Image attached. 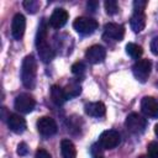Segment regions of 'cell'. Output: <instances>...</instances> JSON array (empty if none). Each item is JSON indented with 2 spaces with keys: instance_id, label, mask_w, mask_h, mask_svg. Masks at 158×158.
<instances>
[{
  "instance_id": "29",
  "label": "cell",
  "mask_w": 158,
  "mask_h": 158,
  "mask_svg": "<svg viewBox=\"0 0 158 158\" xmlns=\"http://www.w3.org/2000/svg\"><path fill=\"white\" fill-rule=\"evenodd\" d=\"M98 6H99V2H98V1H89V2H88V9L91 10L93 12L98 9Z\"/></svg>"
},
{
  "instance_id": "13",
  "label": "cell",
  "mask_w": 158,
  "mask_h": 158,
  "mask_svg": "<svg viewBox=\"0 0 158 158\" xmlns=\"http://www.w3.org/2000/svg\"><path fill=\"white\" fill-rule=\"evenodd\" d=\"M67 21H68V12L64 9H56L48 20V25L58 30V28H62L67 23Z\"/></svg>"
},
{
  "instance_id": "23",
  "label": "cell",
  "mask_w": 158,
  "mask_h": 158,
  "mask_svg": "<svg viewBox=\"0 0 158 158\" xmlns=\"http://www.w3.org/2000/svg\"><path fill=\"white\" fill-rule=\"evenodd\" d=\"M147 153L149 158H158V142L152 141L147 146Z\"/></svg>"
},
{
  "instance_id": "30",
  "label": "cell",
  "mask_w": 158,
  "mask_h": 158,
  "mask_svg": "<svg viewBox=\"0 0 158 158\" xmlns=\"http://www.w3.org/2000/svg\"><path fill=\"white\" fill-rule=\"evenodd\" d=\"M154 133H156V136L158 137V123L154 126Z\"/></svg>"
},
{
  "instance_id": "22",
  "label": "cell",
  "mask_w": 158,
  "mask_h": 158,
  "mask_svg": "<svg viewBox=\"0 0 158 158\" xmlns=\"http://www.w3.org/2000/svg\"><path fill=\"white\" fill-rule=\"evenodd\" d=\"M104 6L109 15H115L118 11V4L116 0H106L104 2Z\"/></svg>"
},
{
  "instance_id": "24",
  "label": "cell",
  "mask_w": 158,
  "mask_h": 158,
  "mask_svg": "<svg viewBox=\"0 0 158 158\" xmlns=\"http://www.w3.org/2000/svg\"><path fill=\"white\" fill-rule=\"evenodd\" d=\"M38 6H40V2L37 0H26V1H23V7L31 14H35L38 10Z\"/></svg>"
},
{
  "instance_id": "18",
  "label": "cell",
  "mask_w": 158,
  "mask_h": 158,
  "mask_svg": "<svg viewBox=\"0 0 158 158\" xmlns=\"http://www.w3.org/2000/svg\"><path fill=\"white\" fill-rule=\"evenodd\" d=\"M60 153H62L63 158H75L77 157V149H75L74 143L70 139H62Z\"/></svg>"
},
{
  "instance_id": "17",
  "label": "cell",
  "mask_w": 158,
  "mask_h": 158,
  "mask_svg": "<svg viewBox=\"0 0 158 158\" xmlns=\"http://www.w3.org/2000/svg\"><path fill=\"white\" fill-rule=\"evenodd\" d=\"M51 99L56 105H63L68 98L65 95V91L63 88H60L59 85H52L51 86Z\"/></svg>"
},
{
  "instance_id": "9",
  "label": "cell",
  "mask_w": 158,
  "mask_h": 158,
  "mask_svg": "<svg viewBox=\"0 0 158 158\" xmlns=\"http://www.w3.org/2000/svg\"><path fill=\"white\" fill-rule=\"evenodd\" d=\"M37 130L42 136L49 137V136H53L57 132L58 126H57L56 121L52 117L43 116V117L38 118V121H37Z\"/></svg>"
},
{
  "instance_id": "3",
  "label": "cell",
  "mask_w": 158,
  "mask_h": 158,
  "mask_svg": "<svg viewBox=\"0 0 158 158\" xmlns=\"http://www.w3.org/2000/svg\"><path fill=\"white\" fill-rule=\"evenodd\" d=\"M125 126L131 133L141 135V133L144 132V130L147 127V120L143 116H141L139 114H137V112H131L126 117Z\"/></svg>"
},
{
  "instance_id": "16",
  "label": "cell",
  "mask_w": 158,
  "mask_h": 158,
  "mask_svg": "<svg viewBox=\"0 0 158 158\" xmlns=\"http://www.w3.org/2000/svg\"><path fill=\"white\" fill-rule=\"evenodd\" d=\"M86 115L91 116V117H102L106 114V107L104 105V102L101 101H96V102H89L84 106Z\"/></svg>"
},
{
  "instance_id": "32",
  "label": "cell",
  "mask_w": 158,
  "mask_h": 158,
  "mask_svg": "<svg viewBox=\"0 0 158 158\" xmlns=\"http://www.w3.org/2000/svg\"><path fill=\"white\" fill-rule=\"evenodd\" d=\"M139 158H148V157H144V156H141Z\"/></svg>"
},
{
  "instance_id": "27",
  "label": "cell",
  "mask_w": 158,
  "mask_h": 158,
  "mask_svg": "<svg viewBox=\"0 0 158 158\" xmlns=\"http://www.w3.org/2000/svg\"><path fill=\"white\" fill-rule=\"evenodd\" d=\"M35 158H52V156L43 148H38L36 151V154H35Z\"/></svg>"
},
{
  "instance_id": "31",
  "label": "cell",
  "mask_w": 158,
  "mask_h": 158,
  "mask_svg": "<svg viewBox=\"0 0 158 158\" xmlns=\"http://www.w3.org/2000/svg\"><path fill=\"white\" fill-rule=\"evenodd\" d=\"M95 158H105V157H102V156H98V157H95Z\"/></svg>"
},
{
  "instance_id": "14",
  "label": "cell",
  "mask_w": 158,
  "mask_h": 158,
  "mask_svg": "<svg viewBox=\"0 0 158 158\" xmlns=\"http://www.w3.org/2000/svg\"><path fill=\"white\" fill-rule=\"evenodd\" d=\"M7 126H9V128L14 133H17V135L22 133L26 130V127H27L26 120L21 115H19V114H10L9 115V117H7Z\"/></svg>"
},
{
  "instance_id": "6",
  "label": "cell",
  "mask_w": 158,
  "mask_h": 158,
  "mask_svg": "<svg viewBox=\"0 0 158 158\" xmlns=\"http://www.w3.org/2000/svg\"><path fill=\"white\" fill-rule=\"evenodd\" d=\"M121 142L120 133L115 130H106L99 136L98 143L101 146L102 149H114Z\"/></svg>"
},
{
  "instance_id": "1",
  "label": "cell",
  "mask_w": 158,
  "mask_h": 158,
  "mask_svg": "<svg viewBox=\"0 0 158 158\" xmlns=\"http://www.w3.org/2000/svg\"><path fill=\"white\" fill-rule=\"evenodd\" d=\"M47 21L42 19L38 25V30L36 33V48L40 56V59L43 63H48L54 58V51L49 46L48 42V30H47Z\"/></svg>"
},
{
  "instance_id": "15",
  "label": "cell",
  "mask_w": 158,
  "mask_h": 158,
  "mask_svg": "<svg viewBox=\"0 0 158 158\" xmlns=\"http://www.w3.org/2000/svg\"><path fill=\"white\" fill-rule=\"evenodd\" d=\"M130 25L133 32H141L144 26H146V15L144 11H133L131 19H130Z\"/></svg>"
},
{
  "instance_id": "8",
  "label": "cell",
  "mask_w": 158,
  "mask_h": 158,
  "mask_svg": "<svg viewBox=\"0 0 158 158\" xmlns=\"http://www.w3.org/2000/svg\"><path fill=\"white\" fill-rule=\"evenodd\" d=\"M36 101L33 99L32 95L27 94V93H22L20 95L16 96L14 106L17 111H20L21 114H30L33 109H35Z\"/></svg>"
},
{
  "instance_id": "10",
  "label": "cell",
  "mask_w": 158,
  "mask_h": 158,
  "mask_svg": "<svg viewBox=\"0 0 158 158\" xmlns=\"http://www.w3.org/2000/svg\"><path fill=\"white\" fill-rule=\"evenodd\" d=\"M106 57V49L100 44H94L89 47L85 52V59L91 64H99L104 62Z\"/></svg>"
},
{
  "instance_id": "26",
  "label": "cell",
  "mask_w": 158,
  "mask_h": 158,
  "mask_svg": "<svg viewBox=\"0 0 158 158\" xmlns=\"http://www.w3.org/2000/svg\"><path fill=\"white\" fill-rule=\"evenodd\" d=\"M28 153V147L25 142H21L19 146H17V154L19 156H26Z\"/></svg>"
},
{
  "instance_id": "19",
  "label": "cell",
  "mask_w": 158,
  "mask_h": 158,
  "mask_svg": "<svg viewBox=\"0 0 158 158\" xmlns=\"http://www.w3.org/2000/svg\"><path fill=\"white\" fill-rule=\"evenodd\" d=\"M64 91H65V95H67L68 99L69 98H75L81 93V86H80L79 81L72 80L67 84V86L64 88Z\"/></svg>"
},
{
  "instance_id": "20",
  "label": "cell",
  "mask_w": 158,
  "mask_h": 158,
  "mask_svg": "<svg viewBox=\"0 0 158 158\" xmlns=\"http://www.w3.org/2000/svg\"><path fill=\"white\" fill-rule=\"evenodd\" d=\"M126 53H127L130 57H132V58H135V59H138V58L142 56L143 49H142L141 46H138V44H136V43H127V44H126Z\"/></svg>"
},
{
  "instance_id": "7",
  "label": "cell",
  "mask_w": 158,
  "mask_h": 158,
  "mask_svg": "<svg viewBox=\"0 0 158 158\" xmlns=\"http://www.w3.org/2000/svg\"><path fill=\"white\" fill-rule=\"evenodd\" d=\"M125 36V27L120 23L115 22H107L104 26V38L106 41H115L120 42L122 41Z\"/></svg>"
},
{
  "instance_id": "11",
  "label": "cell",
  "mask_w": 158,
  "mask_h": 158,
  "mask_svg": "<svg viewBox=\"0 0 158 158\" xmlns=\"http://www.w3.org/2000/svg\"><path fill=\"white\" fill-rule=\"evenodd\" d=\"M26 28V19L22 14H16L11 21V35L15 40H21Z\"/></svg>"
},
{
  "instance_id": "25",
  "label": "cell",
  "mask_w": 158,
  "mask_h": 158,
  "mask_svg": "<svg viewBox=\"0 0 158 158\" xmlns=\"http://www.w3.org/2000/svg\"><path fill=\"white\" fill-rule=\"evenodd\" d=\"M146 6H147V1H144V0L133 1V11H144Z\"/></svg>"
},
{
  "instance_id": "4",
  "label": "cell",
  "mask_w": 158,
  "mask_h": 158,
  "mask_svg": "<svg viewBox=\"0 0 158 158\" xmlns=\"http://www.w3.org/2000/svg\"><path fill=\"white\" fill-rule=\"evenodd\" d=\"M98 21L91 19V17H85V16H80V17H77L73 22V27L74 30L80 33V35H84V36H88V35H91L94 33L96 30H98Z\"/></svg>"
},
{
  "instance_id": "28",
  "label": "cell",
  "mask_w": 158,
  "mask_h": 158,
  "mask_svg": "<svg viewBox=\"0 0 158 158\" xmlns=\"http://www.w3.org/2000/svg\"><path fill=\"white\" fill-rule=\"evenodd\" d=\"M149 47H151V52H152L154 56H158V37L152 38Z\"/></svg>"
},
{
  "instance_id": "2",
  "label": "cell",
  "mask_w": 158,
  "mask_h": 158,
  "mask_svg": "<svg viewBox=\"0 0 158 158\" xmlns=\"http://www.w3.org/2000/svg\"><path fill=\"white\" fill-rule=\"evenodd\" d=\"M37 77V62L32 54H27L22 60L21 67V81L25 88L33 89Z\"/></svg>"
},
{
  "instance_id": "5",
  "label": "cell",
  "mask_w": 158,
  "mask_h": 158,
  "mask_svg": "<svg viewBox=\"0 0 158 158\" xmlns=\"http://www.w3.org/2000/svg\"><path fill=\"white\" fill-rule=\"evenodd\" d=\"M151 70H152V63L149 59H138L132 65V73L135 78L141 83L147 81L151 74Z\"/></svg>"
},
{
  "instance_id": "12",
  "label": "cell",
  "mask_w": 158,
  "mask_h": 158,
  "mask_svg": "<svg viewBox=\"0 0 158 158\" xmlns=\"http://www.w3.org/2000/svg\"><path fill=\"white\" fill-rule=\"evenodd\" d=\"M141 110L146 116L157 118L158 117V100L152 96H144L141 101Z\"/></svg>"
},
{
  "instance_id": "21",
  "label": "cell",
  "mask_w": 158,
  "mask_h": 158,
  "mask_svg": "<svg viewBox=\"0 0 158 158\" xmlns=\"http://www.w3.org/2000/svg\"><path fill=\"white\" fill-rule=\"evenodd\" d=\"M72 73L78 78H83L84 74H85V64L83 62H75L73 65H72Z\"/></svg>"
}]
</instances>
